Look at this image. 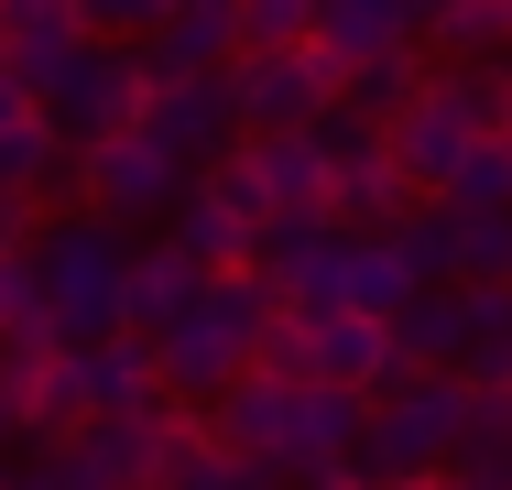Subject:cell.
<instances>
[{"instance_id":"2e32d148","label":"cell","mask_w":512,"mask_h":490,"mask_svg":"<svg viewBox=\"0 0 512 490\" xmlns=\"http://www.w3.org/2000/svg\"><path fill=\"white\" fill-rule=\"evenodd\" d=\"M425 273H414L404 229H349V284H338V316H404Z\"/></svg>"},{"instance_id":"5bb4252c","label":"cell","mask_w":512,"mask_h":490,"mask_svg":"<svg viewBox=\"0 0 512 490\" xmlns=\"http://www.w3.org/2000/svg\"><path fill=\"white\" fill-rule=\"evenodd\" d=\"M393 349H404V371H469V349H480V284H425L393 316Z\"/></svg>"},{"instance_id":"4fadbf2b","label":"cell","mask_w":512,"mask_h":490,"mask_svg":"<svg viewBox=\"0 0 512 490\" xmlns=\"http://www.w3.org/2000/svg\"><path fill=\"white\" fill-rule=\"evenodd\" d=\"M55 175H77V142L55 131V109H44V98L0 66V186H11V196H44Z\"/></svg>"},{"instance_id":"d4e9b609","label":"cell","mask_w":512,"mask_h":490,"mask_svg":"<svg viewBox=\"0 0 512 490\" xmlns=\"http://www.w3.org/2000/svg\"><path fill=\"white\" fill-rule=\"evenodd\" d=\"M11 251H33V196L0 186V262H11Z\"/></svg>"},{"instance_id":"8992f818","label":"cell","mask_w":512,"mask_h":490,"mask_svg":"<svg viewBox=\"0 0 512 490\" xmlns=\"http://www.w3.org/2000/svg\"><path fill=\"white\" fill-rule=\"evenodd\" d=\"M131 240H120V218H55V229H33V284H44V327L77 349V338H120L131 327Z\"/></svg>"},{"instance_id":"277c9868","label":"cell","mask_w":512,"mask_h":490,"mask_svg":"<svg viewBox=\"0 0 512 490\" xmlns=\"http://www.w3.org/2000/svg\"><path fill=\"white\" fill-rule=\"evenodd\" d=\"M512 131V66H436L425 88L393 109V164H404L425 196H447L458 186V164L480 153V142H502Z\"/></svg>"},{"instance_id":"6da1fadb","label":"cell","mask_w":512,"mask_h":490,"mask_svg":"<svg viewBox=\"0 0 512 490\" xmlns=\"http://www.w3.org/2000/svg\"><path fill=\"white\" fill-rule=\"evenodd\" d=\"M360 425H371V403L360 392H327V382H295V371H240V382L207 403V436L229 447V458H251V469H273V480H338V469H360Z\"/></svg>"},{"instance_id":"d6986e66","label":"cell","mask_w":512,"mask_h":490,"mask_svg":"<svg viewBox=\"0 0 512 490\" xmlns=\"http://www.w3.org/2000/svg\"><path fill=\"white\" fill-rule=\"evenodd\" d=\"M0 349H66V338L44 327V284H33V251H11V262H0Z\"/></svg>"},{"instance_id":"9a60e30c","label":"cell","mask_w":512,"mask_h":490,"mask_svg":"<svg viewBox=\"0 0 512 490\" xmlns=\"http://www.w3.org/2000/svg\"><path fill=\"white\" fill-rule=\"evenodd\" d=\"M316 44H327L349 77L382 66V55H425V0H327Z\"/></svg>"},{"instance_id":"603a6c76","label":"cell","mask_w":512,"mask_h":490,"mask_svg":"<svg viewBox=\"0 0 512 490\" xmlns=\"http://www.w3.org/2000/svg\"><path fill=\"white\" fill-rule=\"evenodd\" d=\"M316 22H327V0H251L240 11L251 44H316Z\"/></svg>"},{"instance_id":"ffe728a7","label":"cell","mask_w":512,"mask_h":490,"mask_svg":"<svg viewBox=\"0 0 512 490\" xmlns=\"http://www.w3.org/2000/svg\"><path fill=\"white\" fill-rule=\"evenodd\" d=\"M447 207V196H436ZM458 218V284H512V207L480 218V207H447Z\"/></svg>"},{"instance_id":"83f0119b","label":"cell","mask_w":512,"mask_h":490,"mask_svg":"<svg viewBox=\"0 0 512 490\" xmlns=\"http://www.w3.org/2000/svg\"><path fill=\"white\" fill-rule=\"evenodd\" d=\"M186 11H251V0H186Z\"/></svg>"},{"instance_id":"7402d4cb","label":"cell","mask_w":512,"mask_h":490,"mask_svg":"<svg viewBox=\"0 0 512 490\" xmlns=\"http://www.w3.org/2000/svg\"><path fill=\"white\" fill-rule=\"evenodd\" d=\"M77 22L109 33V44H153V33L175 22V0H77Z\"/></svg>"},{"instance_id":"4316f807","label":"cell","mask_w":512,"mask_h":490,"mask_svg":"<svg viewBox=\"0 0 512 490\" xmlns=\"http://www.w3.org/2000/svg\"><path fill=\"white\" fill-rule=\"evenodd\" d=\"M360 490H458V469L447 480H360Z\"/></svg>"},{"instance_id":"8fae6325","label":"cell","mask_w":512,"mask_h":490,"mask_svg":"<svg viewBox=\"0 0 512 490\" xmlns=\"http://www.w3.org/2000/svg\"><path fill=\"white\" fill-rule=\"evenodd\" d=\"M131 131L175 142L186 164H229V153L251 142V131H240V98H229V66H218V77H153V98H142Z\"/></svg>"},{"instance_id":"484cf974","label":"cell","mask_w":512,"mask_h":490,"mask_svg":"<svg viewBox=\"0 0 512 490\" xmlns=\"http://www.w3.org/2000/svg\"><path fill=\"white\" fill-rule=\"evenodd\" d=\"M22 436H33V425H22V392H11V371H0V469L22 458Z\"/></svg>"},{"instance_id":"9c48e42d","label":"cell","mask_w":512,"mask_h":490,"mask_svg":"<svg viewBox=\"0 0 512 490\" xmlns=\"http://www.w3.org/2000/svg\"><path fill=\"white\" fill-rule=\"evenodd\" d=\"M229 98H240V131H316L349 98V66L327 44H251L229 66Z\"/></svg>"},{"instance_id":"44dd1931","label":"cell","mask_w":512,"mask_h":490,"mask_svg":"<svg viewBox=\"0 0 512 490\" xmlns=\"http://www.w3.org/2000/svg\"><path fill=\"white\" fill-rule=\"evenodd\" d=\"M447 207H480V218H502V207H512V131H502V142H480V153L458 164Z\"/></svg>"},{"instance_id":"cb8c5ba5","label":"cell","mask_w":512,"mask_h":490,"mask_svg":"<svg viewBox=\"0 0 512 490\" xmlns=\"http://www.w3.org/2000/svg\"><path fill=\"white\" fill-rule=\"evenodd\" d=\"M11 490H109V480L88 469V458H77V447H55V458H33V469H22Z\"/></svg>"},{"instance_id":"5b68a950","label":"cell","mask_w":512,"mask_h":490,"mask_svg":"<svg viewBox=\"0 0 512 490\" xmlns=\"http://www.w3.org/2000/svg\"><path fill=\"white\" fill-rule=\"evenodd\" d=\"M480 436V382L469 371H404L393 392H371L360 425V480H447Z\"/></svg>"},{"instance_id":"30bf717a","label":"cell","mask_w":512,"mask_h":490,"mask_svg":"<svg viewBox=\"0 0 512 490\" xmlns=\"http://www.w3.org/2000/svg\"><path fill=\"white\" fill-rule=\"evenodd\" d=\"M218 175L251 196L273 229L284 218H338V153H327V131H251Z\"/></svg>"},{"instance_id":"7c38bea8","label":"cell","mask_w":512,"mask_h":490,"mask_svg":"<svg viewBox=\"0 0 512 490\" xmlns=\"http://www.w3.org/2000/svg\"><path fill=\"white\" fill-rule=\"evenodd\" d=\"M175 240L197 251L207 273H251V262H262V240H273V218H262L251 196H240L218 164H207V175H197V196L175 207Z\"/></svg>"},{"instance_id":"3957f363","label":"cell","mask_w":512,"mask_h":490,"mask_svg":"<svg viewBox=\"0 0 512 490\" xmlns=\"http://www.w3.org/2000/svg\"><path fill=\"white\" fill-rule=\"evenodd\" d=\"M273 327H284V294L262 284V262L251 273H207L197 305L175 327H153V371H164V392H186V403H218L240 371H262Z\"/></svg>"},{"instance_id":"ba28073f","label":"cell","mask_w":512,"mask_h":490,"mask_svg":"<svg viewBox=\"0 0 512 490\" xmlns=\"http://www.w3.org/2000/svg\"><path fill=\"white\" fill-rule=\"evenodd\" d=\"M77 196L120 229H142V218H175L197 196V164L153 131H109V142H77Z\"/></svg>"},{"instance_id":"52a82bcc","label":"cell","mask_w":512,"mask_h":490,"mask_svg":"<svg viewBox=\"0 0 512 490\" xmlns=\"http://www.w3.org/2000/svg\"><path fill=\"white\" fill-rule=\"evenodd\" d=\"M262 360H273V371H295V382L360 392V403L404 382V349H393V316H284Z\"/></svg>"},{"instance_id":"7a4b0ae2","label":"cell","mask_w":512,"mask_h":490,"mask_svg":"<svg viewBox=\"0 0 512 490\" xmlns=\"http://www.w3.org/2000/svg\"><path fill=\"white\" fill-rule=\"evenodd\" d=\"M0 66L55 109V131H66V142H109V131H131V120H142V98H153L142 44H109V33H88V22L33 33V44H11Z\"/></svg>"},{"instance_id":"ac0fdd59","label":"cell","mask_w":512,"mask_h":490,"mask_svg":"<svg viewBox=\"0 0 512 490\" xmlns=\"http://www.w3.org/2000/svg\"><path fill=\"white\" fill-rule=\"evenodd\" d=\"M425 55L502 66L512 55V0H425Z\"/></svg>"},{"instance_id":"e0dca14e","label":"cell","mask_w":512,"mask_h":490,"mask_svg":"<svg viewBox=\"0 0 512 490\" xmlns=\"http://www.w3.org/2000/svg\"><path fill=\"white\" fill-rule=\"evenodd\" d=\"M197 284H207V262H197V251H186V240H153V251L131 262V338L175 327V316L197 305Z\"/></svg>"}]
</instances>
